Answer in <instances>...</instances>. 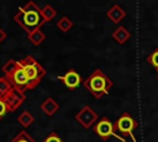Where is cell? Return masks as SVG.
<instances>
[{
    "label": "cell",
    "instance_id": "obj_16",
    "mask_svg": "<svg viewBox=\"0 0 158 142\" xmlns=\"http://www.w3.org/2000/svg\"><path fill=\"white\" fill-rule=\"evenodd\" d=\"M57 27L62 31V32H68L72 27H73V22L68 16H62L58 22H57Z\"/></svg>",
    "mask_w": 158,
    "mask_h": 142
},
{
    "label": "cell",
    "instance_id": "obj_14",
    "mask_svg": "<svg viewBox=\"0 0 158 142\" xmlns=\"http://www.w3.org/2000/svg\"><path fill=\"white\" fill-rule=\"evenodd\" d=\"M17 121H19V123H20L21 126H23V127L26 128V127H28V126H31V125L33 123L35 117L31 115V112H30V111H23L22 114H20V115H19Z\"/></svg>",
    "mask_w": 158,
    "mask_h": 142
},
{
    "label": "cell",
    "instance_id": "obj_24",
    "mask_svg": "<svg viewBox=\"0 0 158 142\" xmlns=\"http://www.w3.org/2000/svg\"><path fill=\"white\" fill-rule=\"evenodd\" d=\"M157 78H158V75H157Z\"/></svg>",
    "mask_w": 158,
    "mask_h": 142
},
{
    "label": "cell",
    "instance_id": "obj_12",
    "mask_svg": "<svg viewBox=\"0 0 158 142\" xmlns=\"http://www.w3.org/2000/svg\"><path fill=\"white\" fill-rule=\"evenodd\" d=\"M112 38L117 42V43H120V44H123L130 37H131V33L128 32V30H126L123 26H118L116 30H114V32H112Z\"/></svg>",
    "mask_w": 158,
    "mask_h": 142
},
{
    "label": "cell",
    "instance_id": "obj_3",
    "mask_svg": "<svg viewBox=\"0 0 158 142\" xmlns=\"http://www.w3.org/2000/svg\"><path fill=\"white\" fill-rule=\"evenodd\" d=\"M20 63L23 67V69L27 74V78L30 80L28 89H35L40 84L42 78L46 75V69L32 56H26L23 59L20 61Z\"/></svg>",
    "mask_w": 158,
    "mask_h": 142
},
{
    "label": "cell",
    "instance_id": "obj_22",
    "mask_svg": "<svg viewBox=\"0 0 158 142\" xmlns=\"http://www.w3.org/2000/svg\"><path fill=\"white\" fill-rule=\"evenodd\" d=\"M7 112H10V111H9V107H7L6 102L4 101V99H0V120H1Z\"/></svg>",
    "mask_w": 158,
    "mask_h": 142
},
{
    "label": "cell",
    "instance_id": "obj_7",
    "mask_svg": "<svg viewBox=\"0 0 158 142\" xmlns=\"http://www.w3.org/2000/svg\"><path fill=\"white\" fill-rule=\"evenodd\" d=\"M77 121L84 127V128H89L91 127L99 119L98 114L89 106V105H84L75 115Z\"/></svg>",
    "mask_w": 158,
    "mask_h": 142
},
{
    "label": "cell",
    "instance_id": "obj_5",
    "mask_svg": "<svg viewBox=\"0 0 158 142\" xmlns=\"http://www.w3.org/2000/svg\"><path fill=\"white\" fill-rule=\"evenodd\" d=\"M94 131H95V132H96L104 141H106L109 137L114 136L115 138H117V140H120L121 142H123L122 138L115 132L114 123H112L107 117H102V119H100V120L96 122V125L94 126Z\"/></svg>",
    "mask_w": 158,
    "mask_h": 142
},
{
    "label": "cell",
    "instance_id": "obj_4",
    "mask_svg": "<svg viewBox=\"0 0 158 142\" xmlns=\"http://www.w3.org/2000/svg\"><path fill=\"white\" fill-rule=\"evenodd\" d=\"M137 126H138V122H137L130 114H127V112L122 114V115L116 120V122L114 123L115 132L122 138L123 142L126 141V136H130L131 140H132L133 142H136L133 131L137 128Z\"/></svg>",
    "mask_w": 158,
    "mask_h": 142
},
{
    "label": "cell",
    "instance_id": "obj_18",
    "mask_svg": "<svg viewBox=\"0 0 158 142\" xmlns=\"http://www.w3.org/2000/svg\"><path fill=\"white\" fill-rule=\"evenodd\" d=\"M12 88L14 86L11 85V83L6 77H0V99H2Z\"/></svg>",
    "mask_w": 158,
    "mask_h": 142
},
{
    "label": "cell",
    "instance_id": "obj_11",
    "mask_svg": "<svg viewBox=\"0 0 158 142\" xmlns=\"http://www.w3.org/2000/svg\"><path fill=\"white\" fill-rule=\"evenodd\" d=\"M58 109H59V105H58V102H57L53 98H47V99L41 104V110H42L46 115H48V116L54 115V114L58 111Z\"/></svg>",
    "mask_w": 158,
    "mask_h": 142
},
{
    "label": "cell",
    "instance_id": "obj_9",
    "mask_svg": "<svg viewBox=\"0 0 158 142\" xmlns=\"http://www.w3.org/2000/svg\"><path fill=\"white\" fill-rule=\"evenodd\" d=\"M58 79H59L69 90H74V89L81 83V77H80L79 73L75 72L74 69H69L64 75H59Z\"/></svg>",
    "mask_w": 158,
    "mask_h": 142
},
{
    "label": "cell",
    "instance_id": "obj_23",
    "mask_svg": "<svg viewBox=\"0 0 158 142\" xmlns=\"http://www.w3.org/2000/svg\"><path fill=\"white\" fill-rule=\"evenodd\" d=\"M6 40V32L0 27V43L2 42V41H5Z\"/></svg>",
    "mask_w": 158,
    "mask_h": 142
},
{
    "label": "cell",
    "instance_id": "obj_8",
    "mask_svg": "<svg viewBox=\"0 0 158 142\" xmlns=\"http://www.w3.org/2000/svg\"><path fill=\"white\" fill-rule=\"evenodd\" d=\"M2 99L6 102V105L9 107V111L12 112L16 109H19V106L25 101L26 95H25V93L22 90L17 89V88H12Z\"/></svg>",
    "mask_w": 158,
    "mask_h": 142
},
{
    "label": "cell",
    "instance_id": "obj_6",
    "mask_svg": "<svg viewBox=\"0 0 158 142\" xmlns=\"http://www.w3.org/2000/svg\"><path fill=\"white\" fill-rule=\"evenodd\" d=\"M6 78L9 79V81L11 83V85H12L14 88H17V89H20V90H22V91L26 90V89H28L30 80H28L27 74H26L23 67L21 65L20 61H19V67L16 68V70H15L12 74H10L9 77H6Z\"/></svg>",
    "mask_w": 158,
    "mask_h": 142
},
{
    "label": "cell",
    "instance_id": "obj_21",
    "mask_svg": "<svg viewBox=\"0 0 158 142\" xmlns=\"http://www.w3.org/2000/svg\"><path fill=\"white\" fill-rule=\"evenodd\" d=\"M43 142H64L57 133H54V132H51L44 140H43Z\"/></svg>",
    "mask_w": 158,
    "mask_h": 142
},
{
    "label": "cell",
    "instance_id": "obj_19",
    "mask_svg": "<svg viewBox=\"0 0 158 142\" xmlns=\"http://www.w3.org/2000/svg\"><path fill=\"white\" fill-rule=\"evenodd\" d=\"M10 142H36L26 131H20Z\"/></svg>",
    "mask_w": 158,
    "mask_h": 142
},
{
    "label": "cell",
    "instance_id": "obj_13",
    "mask_svg": "<svg viewBox=\"0 0 158 142\" xmlns=\"http://www.w3.org/2000/svg\"><path fill=\"white\" fill-rule=\"evenodd\" d=\"M27 40L33 44V46H40L44 40H46V35L41 31V28L31 32L27 35Z\"/></svg>",
    "mask_w": 158,
    "mask_h": 142
},
{
    "label": "cell",
    "instance_id": "obj_1",
    "mask_svg": "<svg viewBox=\"0 0 158 142\" xmlns=\"http://www.w3.org/2000/svg\"><path fill=\"white\" fill-rule=\"evenodd\" d=\"M41 10L42 9L37 4H35L33 1H28L25 6L19 7V11L15 14L14 20L28 35V33L41 28V26L44 23Z\"/></svg>",
    "mask_w": 158,
    "mask_h": 142
},
{
    "label": "cell",
    "instance_id": "obj_20",
    "mask_svg": "<svg viewBox=\"0 0 158 142\" xmlns=\"http://www.w3.org/2000/svg\"><path fill=\"white\" fill-rule=\"evenodd\" d=\"M146 59H147V62H148L152 67H154V68L158 70V47H157Z\"/></svg>",
    "mask_w": 158,
    "mask_h": 142
},
{
    "label": "cell",
    "instance_id": "obj_17",
    "mask_svg": "<svg viewBox=\"0 0 158 142\" xmlns=\"http://www.w3.org/2000/svg\"><path fill=\"white\" fill-rule=\"evenodd\" d=\"M17 67H19V62H17V61H15V59H10V61H7V62L2 65L1 70L4 72L5 77H9L10 74H12V73L16 70V68H17Z\"/></svg>",
    "mask_w": 158,
    "mask_h": 142
},
{
    "label": "cell",
    "instance_id": "obj_10",
    "mask_svg": "<svg viewBox=\"0 0 158 142\" xmlns=\"http://www.w3.org/2000/svg\"><path fill=\"white\" fill-rule=\"evenodd\" d=\"M106 16L110 19L111 22H114V23H120V22L126 17V11H125L120 5H112V6L107 10Z\"/></svg>",
    "mask_w": 158,
    "mask_h": 142
},
{
    "label": "cell",
    "instance_id": "obj_15",
    "mask_svg": "<svg viewBox=\"0 0 158 142\" xmlns=\"http://www.w3.org/2000/svg\"><path fill=\"white\" fill-rule=\"evenodd\" d=\"M41 14H42V17H43L44 22H49V21H52V20L56 17L57 11H56L51 5H46L44 7H42Z\"/></svg>",
    "mask_w": 158,
    "mask_h": 142
},
{
    "label": "cell",
    "instance_id": "obj_2",
    "mask_svg": "<svg viewBox=\"0 0 158 142\" xmlns=\"http://www.w3.org/2000/svg\"><path fill=\"white\" fill-rule=\"evenodd\" d=\"M83 84L89 90V93L93 94L96 99H100L101 96L106 95L112 88V80L100 69H95L86 79H84Z\"/></svg>",
    "mask_w": 158,
    "mask_h": 142
}]
</instances>
